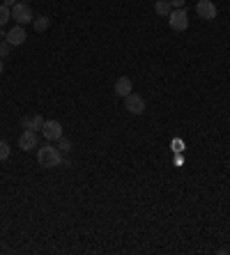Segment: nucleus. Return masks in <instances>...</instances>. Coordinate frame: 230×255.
<instances>
[{
    "instance_id": "obj_1",
    "label": "nucleus",
    "mask_w": 230,
    "mask_h": 255,
    "mask_svg": "<svg viewBox=\"0 0 230 255\" xmlns=\"http://www.w3.org/2000/svg\"><path fill=\"white\" fill-rule=\"evenodd\" d=\"M37 161L42 168H55V165H62V157L60 152L55 150L53 145H42L37 150Z\"/></svg>"
},
{
    "instance_id": "obj_2",
    "label": "nucleus",
    "mask_w": 230,
    "mask_h": 255,
    "mask_svg": "<svg viewBox=\"0 0 230 255\" xmlns=\"http://www.w3.org/2000/svg\"><path fill=\"white\" fill-rule=\"evenodd\" d=\"M168 25L173 28L175 32H184L189 28V14H186V9L180 7V9H173L168 14Z\"/></svg>"
},
{
    "instance_id": "obj_3",
    "label": "nucleus",
    "mask_w": 230,
    "mask_h": 255,
    "mask_svg": "<svg viewBox=\"0 0 230 255\" xmlns=\"http://www.w3.org/2000/svg\"><path fill=\"white\" fill-rule=\"evenodd\" d=\"M12 19H14L19 25H25V23L35 21V16H32V9L25 5V2H16L14 7H12Z\"/></svg>"
},
{
    "instance_id": "obj_4",
    "label": "nucleus",
    "mask_w": 230,
    "mask_h": 255,
    "mask_svg": "<svg viewBox=\"0 0 230 255\" xmlns=\"http://www.w3.org/2000/svg\"><path fill=\"white\" fill-rule=\"evenodd\" d=\"M124 108H127L131 115H143V113H145V99L131 92V94L124 97Z\"/></svg>"
},
{
    "instance_id": "obj_5",
    "label": "nucleus",
    "mask_w": 230,
    "mask_h": 255,
    "mask_svg": "<svg viewBox=\"0 0 230 255\" xmlns=\"http://www.w3.org/2000/svg\"><path fill=\"white\" fill-rule=\"evenodd\" d=\"M216 5L212 2V0H198V5H196V14L200 16V19H205V21H214L216 19Z\"/></svg>"
},
{
    "instance_id": "obj_6",
    "label": "nucleus",
    "mask_w": 230,
    "mask_h": 255,
    "mask_svg": "<svg viewBox=\"0 0 230 255\" xmlns=\"http://www.w3.org/2000/svg\"><path fill=\"white\" fill-rule=\"evenodd\" d=\"M42 136H44L46 140H58L62 136V124L58 120H44V124H42Z\"/></svg>"
},
{
    "instance_id": "obj_7",
    "label": "nucleus",
    "mask_w": 230,
    "mask_h": 255,
    "mask_svg": "<svg viewBox=\"0 0 230 255\" xmlns=\"http://www.w3.org/2000/svg\"><path fill=\"white\" fill-rule=\"evenodd\" d=\"M39 145V138H37V131H30V129H25L21 134V138H19V147H21L23 152H30L35 150Z\"/></svg>"
},
{
    "instance_id": "obj_8",
    "label": "nucleus",
    "mask_w": 230,
    "mask_h": 255,
    "mask_svg": "<svg viewBox=\"0 0 230 255\" xmlns=\"http://www.w3.org/2000/svg\"><path fill=\"white\" fill-rule=\"evenodd\" d=\"M134 92V83H131L129 76H120L117 81H115V94L117 97H127Z\"/></svg>"
},
{
    "instance_id": "obj_9",
    "label": "nucleus",
    "mask_w": 230,
    "mask_h": 255,
    "mask_svg": "<svg viewBox=\"0 0 230 255\" xmlns=\"http://www.w3.org/2000/svg\"><path fill=\"white\" fill-rule=\"evenodd\" d=\"M12 46H21L25 42V30H23V25H14L12 30L7 32V37H5Z\"/></svg>"
},
{
    "instance_id": "obj_10",
    "label": "nucleus",
    "mask_w": 230,
    "mask_h": 255,
    "mask_svg": "<svg viewBox=\"0 0 230 255\" xmlns=\"http://www.w3.org/2000/svg\"><path fill=\"white\" fill-rule=\"evenodd\" d=\"M42 124H44L42 115H23V117H21V127H23V129L37 131V129H42Z\"/></svg>"
},
{
    "instance_id": "obj_11",
    "label": "nucleus",
    "mask_w": 230,
    "mask_h": 255,
    "mask_svg": "<svg viewBox=\"0 0 230 255\" xmlns=\"http://www.w3.org/2000/svg\"><path fill=\"white\" fill-rule=\"evenodd\" d=\"M154 12L159 16H168L170 12H173V7H170L168 0H157V2H154Z\"/></svg>"
},
{
    "instance_id": "obj_12",
    "label": "nucleus",
    "mask_w": 230,
    "mask_h": 255,
    "mask_svg": "<svg viewBox=\"0 0 230 255\" xmlns=\"http://www.w3.org/2000/svg\"><path fill=\"white\" fill-rule=\"evenodd\" d=\"M48 25H51L48 16H37V19H35V30H37V32H44Z\"/></svg>"
},
{
    "instance_id": "obj_13",
    "label": "nucleus",
    "mask_w": 230,
    "mask_h": 255,
    "mask_svg": "<svg viewBox=\"0 0 230 255\" xmlns=\"http://www.w3.org/2000/svg\"><path fill=\"white\" fill-rule=\"evenodd\" d=\"M9 19H12V9H9L7 5H0V28H2Z\"/></svg>"
},
{
    "instance_id": "obj_14",
    "label": "nucleus",
    "mask_w": 230,
    "mask_h": 255,
    "mask_svg": "<svg viewBox=\"0 0 230 255\" xmlns=\"http://www.w3.org/2000/svg\"><path fill=\"white\" fill-rule=\"evenodd\" d=\"M9 48H12V44H9L7 39H5V42H0V58H7Z\"/></svg>"
},
{
    "instance_id": "obj_15",
    "label": "nucleus",
    "mask_w": 230,
    "mask_h": 255,
    "mask_svg": "<svg viewBox=\"0 0 230 255\" xmlns=\"http://www.w3.org/2000/svg\"><path fill=\"white\" fill-rule=\"evenodd\" d=\"M9 157V145L5 140H0V161H5Z\"/></svg>"
},
{
    "instance_id": "obj_16",
    "label": "nucleus",
    "mask_w": 230,
    "mask_h": 255,
    "mask_svg": "<svg viewBox=\"0 0 230 255\" xmlns=\"http://www.w3.org/2000/svg\"><path fill=\"white\" fill-rule=\"evenodd\" d=\"M58 140H60V150H62V152H69V150H71V140H69V138H65V136H60Z\"/></svg>"
},
{
    "instance_id": "obj_17",
    "label": "nucleus",
    "mask_w": 230,
    "mask_h": 255,
    "mask_svg": "<svg viewBox=\"0 0 230 255\" xmlns=\"http://www.w3.org/2000/svg\"><path fill=\"white\" fill-rule=\"evenodd\" d=\"M170 2V7L173 9H180V7H184V2H186V0H168Z\"/></svg>"
},
{
    "instance_id": "obj_18",
    "label": "nucleus",
    "mask_w": 230,
    "mask_h": 255,
    "mask_svg": "<svg viewBox=\"0 0 230 255\" xmlns=\"http://www.w3.org/2000/svg\"><path fill=\"white\" fill-rule=\"evenodd\" d=\"M2 5H7V7H14V5H16V0H5Z\"/></svg>"
},
{
    "instance_id": "obj_19",
    "label": "nucleus",
    "mask_w": 230,
    "mask_h": 255,
    "mask_svg": "<svg viewBox=\"0 0 230 255\" xmlns=\"http://www.w3.org/2000/svg\"><path fill=\"white\" fill-rule=\"evenodd\" d=\"M2 67H5V62H2V58H0V74H2Z\"/></svg>"
},
{
    "instance_id": "obj_20",
    "label": "nucleus",
    "mask_w": 230,
    "mask_h": 255,
    "mask_svg": "<svg viewBox=\"0 0 230 255\" xmlns=\"http://www.w3.org/2000/svg\"><path fill=\"white\" fill-rule=\"evenodd\" d=\"M21 2H28V0H21Z\"/></svg>"
}]
</instances>
